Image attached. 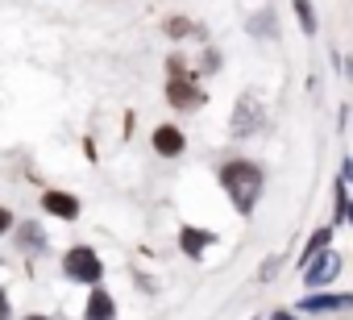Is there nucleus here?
<instances>
[{
  "mask_svg": "<svg viewBox=\"0 0 353 320\" xmlns=\"http://www.w3.org/2000/svg\"><path fill=\"white\" fill-rule=\"evenodd\" d=\"M221 183H225L233 208H237L241 217H250L254 204H258V196H262V171L250 163V158H233V163L221 167Z\"/></svg>",
  "mask_w": 353,
  "mask_h": 320,
  "instance_id": "f257e3e1",
  "label": "nucleus"
},
{
  "mask_svg": "<svg viewBox=\"0 0 353 320\" xmlns=\"http://www.w3.org/2000/svg\"><path fill=\"white\" fill-rule=\"evenodd\" d=\"M63 274H67L71 283H88V287H96V283H100V274H104V266H100L96 250L75 246V250H67V258H63Z\"/></svg>",
  "mask_w": 353,
  "mask_h": 320,
  "instance_id": "f03ea898",
  "label": "nucleus"
},
{
  "mask_svg": "<svg viewBox=\"0 0 353 320\" xmlns=\"http://www.w3.org/2000/svg\"><path fill=\"white\" fill-rule=\"evenodd\" d=\"M336 270H341V254H336V250H324L320 258H312V262H307L303 279H307V287H324V283H332V279H336Z\"/></svg>",
  "mask_w": 353,
  "mask_h": 320,
  "instance_id": "7ed1b4c3",
  "label": "nucleus"
},
{
  "mask_svg": "<svg viewBox=\"0 0 353 320\" xmlns=\"http://www.w3.org/2000/svg\"><path fill=\"white\" fill-rule=\"evenodd\" d=\"M258 125H262V104H258V96H241V100H237V112H233V133L245 137V133H254Z\"/></svg>",
  "mask_w": 353,
  "mask_h": 320,
  "instance_id": "20e7f679",
  "label": "nucleus"
},
{
  "mask_svg": "<svg viewBox=\"0 0 353 320\" xmlns=\"http://www.w3.org/2000/svg\"><path fill=\"white\" fill-rule=\"evenodd\" d=\"M166 96H170V104H174V108H196V104H200V88H196L188 75H179V71L170 75Z\"/></svg>",
  "mask_w": 353,
  "mask_h": 320,
  "instance_id": "39448f33",
  "label": "nucleus"
},
{
  "mask_svg": "<svg viewBox=\"0 0 353 320\" xmlns=\"http://www.w3.org/2000/svg\"><path fill=\"white\" fill-rule=\"evenodd\" d=\"M154 150H158L162 158H179V154L188 150L183 129H174V125H158V129H154Z\"/></svg>",
  "mask_w": 353,
  "mask_h": 320,
  "instance_id": "423d86ee",
  "label": "nucleus"
},
{
  "mask_svg": "<svg viewBox=\"0 0 353 320\" xmlns=\"http://www.w3.org/2000/svg\"><path fill=\"white\" fill-rule=\"evenodd\" d=\"M345 308H353V295H320V291H312V295L299 299V312H345Z\"/></svg>",
  "mask_w": 353,
  "mask_h": 320,
  "instance_id": "0eeeda50",
  "label": "nucleus"
},
{
  "mask_svg": "<svg viewBox=\"0 0 353 320\" xmlns=\"http://www.w3.org/2000/svg\"><path fill=\"white\" fill-rule=\"evenodd\" d=\"M42 208H46L50 217H59V221H75V217H79V200L67 196V192H46V196H42Z\"/></svg>",
  "mask_w": 353,
  "mask_h": 320,
  "instance_id": "6e6552de",
  "label": "nucleus"
},
{
  "mask_svg": "<svg viewBox=\"0 0 353 320\" xmlns=\"http://www.w3.org/2000/svg\"><path fill=\"white\" fill-rule=\"evenodd\" d=\"M83 320H117V299L104 287H92V299L83 308Z\"/></svg>",
  "mask_w": 353,
  "mask_h": 320,
  "instance_id": "1a4fd4ad",
  "label": "nucleus"
},
{
  "mask_svg": "<svg viewBox=\"0 0 353 320\" xmlns=\"http://www.w3.org/2000/svg\"><path fill=\"white\" fill-rule=\"evenodd\" d=\"M212 241H216V237H212L208 229H192V225H183V233H179V246H183V254H188V258H200Z\"/></svg>",
  "mask_w": 353,
  "mask_h": 320,
  "instance_id": "9d476101",
  "label": "nucleus"
},
{
  "mask_svg": "<svg viewBox=\"0 0 353 320\" xmlns=\"http://www.w3.org/2000/svg\"><path fill=\"white\" fill-rule=\"evenodd\" d=\"M17 250H30V254H38V250H46V241H42V229H38L34 221H26V225H17Z\"/></svg>",
  "mask_w": 353,
  "mask_h": 320,
  "instance_id": "9b49d317",
  "label": "nucleus"
},
{
  "mask_svg": "<svg viewBox=\"0 0 353 320\" xmlns=\"http://www.w3.org/2000/svg\"><path fill=\"white\" fill-rule=\"evenodd\" d=\"M328 241H332V229H316V233L307 237V250H303V266H307L312 258H320V254L328 250Z\"/></svg>",
  "mask_w": 353,
  "mask_h": 320,
  "instance_id": "f8f14e48",
  "label": "nucleus"
},
{
  "mask_svg": "<svg viewBox=\"0 0 353 320\" xmlns=\"http://www.w3.org/2000/svg\"><path fill=\"white\" fill-rule=\"evenodd\" d=\"M295 13H299V26H303V34H316V13H312V5H307V0H295Z\"/></svg>",
  "mask_w": 353,
  "mask_h": 320,
  "instance_id": "ddd939ff",
  "label": "nucleus"
},
{
  "mask_svg": "<svg viewBox=\"0 0 353 320\" xmlns=\"http://www.w3.org/2000/svg\"><path fill=\"white\" fill-rule=\"evenodd\" d=\"M13 229V217H9V208H0V233H9Z\"/></svg>",
  "mask_w": 353,
  "mask_h": 320,
  "instance_id": "4468645a",
  "label": "nucleus"
},
{
  "mask_svg": "<svg viewBox=\"0 0 353 320\" xmlns=\"http://www.w3.org/2000/svg\"><path fill=\"white\" fill-rule=\"evenodd\" d=\"M9 316H13V312H9V295L0 291V320H9Z\"/></svg>",
  "mask_w": 353,
  "mask_h": 320,
  "instance_id": "2eb2a0df",
  "label": "nucleus"
},
{
  "mask_svg": "<svg viewBox=\"0 0 353 320\" xmlns=\"http://www.w3.org/2000/svg\"><path fill=\"white\" fill-rule=\"evenodd\" d=\"M266 320H295V316H291V312H270Z\"/></svg>",
  "mask_w": 353,
  "mask_h": 320,
  "instance_id": "dca6fc26",
  "label": "nucleus"
},
{
  "mask_svg": "<svg viewBox=\"0 0 353 320\" xmlns=\"http://www.w3.org/2000/svg\"><path fill=\"white\" fill-rule=\"evenodd\" d=\"M21 320H50V316H21Z\"/></svg>",
  "mask_w": 353,
  "mask_h": 320,
  "instance_id": "f3484780",
  "label": "nucleus"
},
{
  "mask_svg": "<svg viewBox=\"0 0 353 320\" xmlns=\"http://www.w3.org/2000/svg\"><path fill=\"white\" fill-rule=\"evenodd\" d=\"M345 221H349V225H353V204H349V217H345Z\"/></svg>",
  "mask_w": 353,
  "mask_h": 320,
  "instance_id": "a211bd4d",
  "label": "nucleus"
},
{
  "mask_svg": "<svg viewBox=\"0 0 353 320\" xmlns=\"http://www.w3.org/2000/svg\"><path fill=\"white\" fill-rule=\"evenodd\" d=\"M262 320H266V316H262Z\"/></svg>",
  "mask_w": 353,
  "mask_h": 320,
  "instance_id": "6ab92c4d",
  "label": "nucleus"
}]
</instances>
